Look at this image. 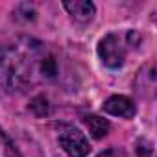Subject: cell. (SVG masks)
<instances>
[{"mask_svg":"<svg viewBox=\"0 0 157 157\" xmlns=\"http://www.w3.org/2000/svg\"><path fill=\"white\" fill-rule=\"evenodd\" d=\"M57 76V59L44 43L22 35L6 46L2 57V85L8 93L24 91Z\"/></svg>","mask_w":157,"mask_h":157,"instance_id":"6da1fadb","label":"cell"},{"mask_svg":"<svg viewBox=\"0 0 157 157\" xmlns=\"http://www.w3.org/2000/svg\"><path fill=\"white\" fill-rule=\"evenodd\" d=\"M140 43V35L135 30H128L126 33H107L98 43V57L109 68H118L124 65L128 52Z\"/></svg>","mask_w":157,"mask_h":157,"instance_id":"7a4b0ae2","label":"cell"},{"mask_svg":"<svg viewBox=\"0 0 157 157\" xmlns=\"http://www.w3.org/2000/svg\"><path fill=\"white\" fill-rule=\"evenodd\" d=\"M57 142L63 148V151L70 157H87L91 151L89 139L85 133L72 124H61L59 133H57Z\"/></svg>","mask_w":157,"mask_h":157,"instance_id":"3957f363","label":"cell"},{"mask_svg":"<svg viewBox=\"0 0 157 157\" xmlns=\"http://www.w3.org/2000/svg\"><path fill=\"white\" fill-rule=\"evenodd\" d=\"M102 111L111 115V117H120V118H133L137 115V107L131 98L124 94H113L102 104Z\"/></svg>","mask_w":157,"mask_h":157,"instance_id":"277c9868","label":"cell"},{"mask_svg":"<svg viewBox=\"0 0 157 157\" xmlns=\"http://www.w3.org/2000/svg\"><path fill=\"white\" fill-rule=\"evenodd\" d=\"M63 8L67 10L72 21L80 22V24L91 22L96 15V8L89 0H67V2H63Z\"/></svg>","mask_w":157,"mask_h":157,"instance_id":"5b68a950","label":"cell"},{"mask_svg":"<svg viewBox=\"0 0 157 157\" xmlns=\"http://www.w3.org/2000/svg\"><path fill=\"white\" fill-rule=\"evenodd\" d=\"M83 124L87 126V129H89V133H91L93 139H104L109 133V129H111L109 120L102 118L98 115H85L83 117Z\"/></svg>","mask_w":157,"mask_h":157,"instance_id":"8992f818","label":"cell"},{"mask_svg":"<svg viewBox=\"0 0 157 157\" xmlns=\"http://www.w3.org/2000/svg\"><path fill=\"white\" fill-rule=\"evenodd\" d=\"M30 109H32V113L37 115V117H46L48 111H50V107H48V100H46L43 94H39V96H35V98L32 100Z\"/></svg>","mask_w":157,"mask_h":157,"instance_id":"52a82bcc","label":"cell"},{"mask_svg":"<svg viewBox=\"0 0 157 157\" xmlns=\"http://www.w3.org/2000/svg\"><path fill=\"white\" fill-rule=\"evenodd\" d=\"M2 137V157H21V151L17 150V146L11 142V139L8 137L6 131L0 133Z\"/></svg>","mask_w":157,"mask_h":157,"instance_id":"ba28073f","label":"cell"},{"mask_svg":"<svg viewBox=\"0 0 157 157\" xmlns=\"http://www.w3.org/2000/svg\"><path fill=\"white\" fill-rule=\"evenodd\" d=\"M98 157H129L122 148H109V150H105V151H102Z\"/></svg>","mask_w":157,"mask_h":157,"instance_id":"9c48e42d","label":"cell"}]
</instances>
